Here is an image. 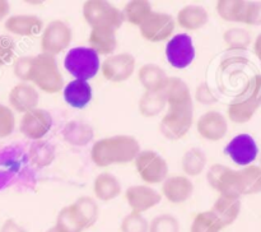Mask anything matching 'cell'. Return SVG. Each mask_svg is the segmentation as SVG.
Listing matches in <instances>:
<instances>
[{
	"label": "cell",
	"instance_id": "1",
	"mask_svg": "<svg viewBox=\"0 0 261 232\" xmlns=\"http://www.w3.org/2000/svg\"><path fill=\"white\" fill-rule=\"evenodd\" d=\"M140 143L132 135H112L97 140L91 148V158L98 167L134 162L140 152Z\"/></svg>",
	"mask_w": 261,
	"mask_h": 232
},
{
	"label": "cell",
	"instance_id": "2",
	"mask_svg": "<svg viewBox=\"0 0 261 232\" xmlns=\"http://www.w3.org/2000/svg\"><path fill=\"white\" fill-rule=\"evenodd\" d=\"M261 106V75H255L244 87L242 92L229 104L227 114L236 124H245L254 117Z\"/></svg>",
	"mask_w": 261,
	"mask_h": 232
},
{
	"label": "cell",
	"instance_id": "3",
	"mask_svg": "<svg viewBox=\"0 0 261 232\" xmlns=\"http://www.w3.org/2000/svg\"><path fill=\"white\" fill-rule=\"evenodd\" d=\"M31 83L48 94L59 93L64 88V78L55 56L42 53L33 56Z\"/></svg>",
	"mask_w": 261,
	"mask_h": 232
},
{
	"label": "cell",
	"instance_id": "4",
	"mask_svg": "<svg viewBox=\"0 0 261 232\" xmlns=\"http://www.w3.org/2000/svg\"><path fill=\"white\" fill-rule=\"evenodd\" d=\"M194 122L193 101L186 104L171 105L167 112L162 117L160 124V132L166 139L178 140L185 137L191 129Z\"/></svg>",
	"mask_w": 261,
	"mask_h": 232
},
{
	"label": "cell",
	"instance_id": "5",
	"mask_svg": "<svg viewBox=\"0 0 261 232\" xmlns=\"http://www.w3.org/2000/svg\"><path fill=\"white\" fill-rule=\"evenodd\" d=\"M83 18L91 28H111L117 31L124 24L122 10L105 0H87L82 8Z\"/></svg>",
	"mask_w": 261,
	"mask_h": 232
},
{
	"label": "cell",
	"instance_id": "6",
	"mask_svg": "<svg viewBox=\"0 0 261 232\" xmlns=\"http://www.w3.org/2000/svg\"><path fill=\"white\" fill-rule=\"evenodd\" d=\"M66 71L79 81H91L101 69L99 55L91 47L79 46L73 47L66 53L64 59Z\"/></svg>",
	"mask_w": 261,
	"mask_h": 232
},
{
	"label": "cell",
	"instance_id": "7",
	"mask_svg": "<svg viewBox=\"0 0 261 232\" xmlns=\"http://www.w3.org/2000/svg\"><path fill=\"white\" fill-rule=\"evenodd\" d=\"M27 153L19 145H7L0 149V190L9 188L27 172Z\"/></svg>",
	"mask_w": 261,
	"mask_h": 232
},
{
	"label": "cell",
	"instance_id": "8",
	"mask_svg": "<svg viewBox=\"0 0 261 232\" xmlns=\"http://www.w3.org/2000/svg\"><path fill=\"white\" fill-rule=\"evenodd\" d=\"M134 163L138 175L149 186L163 183L168 177L167 161L155 150H140Z\"/></svg>",
	"mask_w": 261,
	"mask_h": 232
},
{
	"label": "cell",
	"instance_id": "9",
	"mask_svg": "<svg viewBox=\"0 0 261 232\" xmlns=\"http://www.w3.org/2000/svg\"><path fill=\"white\" fill-rule=\"evenodd\" d=\"M206 181L212 189L218 191L219 195L234 198L242 196L239 170H233L222 163H214L206 171Z\"/></svg>",
	"mask_w": 261,
	"mask_h": 232
},
{
	"label": "cell",
	"instance_id": "10",
	"mask_svg": "<svg viewBox=\"0 0 261 232\" xmlns=\"http://www.w3.org/2000/svg\"><path fill=\"white\" fill-rule=\"evenodd\" d=\"M73 32L70 25L61 19H54L43 27L41 36L42 54L56 56L70 46Z\"/></svg>",
	"mask_w": 261,
	"mask_h": 232
},
{
	"label": "cell",
	"instance_id": "11",
	"mask_svg": "<svg viewBox=\"0 0 261 232\" xmlns=\"http://www.w3.org/2000/svg\"><path fill=\"white\" fill-rule=\"evenodd\" d=\"M176 28V20L168 13L154 12L139 25L140 35L149 42H162L170 40Z\"/></svg>",
	"mask_w": 261,
	"mask_h": 232
},
{
	"label": "cell",
	"instance_id": "12",
	"mask_svg": "<svg viewBox=\"0 0 261 232\" xmlns=\"http://www.w3.org/2000/svg\"><path fill=\"white\" fill-rule=\"evenodd\" d=\"M196 55L191 36L178 33L172 36L166 45V58L175 69H185L194 61Z\"/></svg>",
	"mask_w": 261,
	"mask_h": 232
},
{
	"label": "cell",
	"instance_id": "13",
	"mask_svg": "<svg viewBox=\"0 0 261 232\" xmlns=\"http://www.w3.org/2000/svg\"><path fill=\"white\" fill-rule=\"evenodd\" d=\"M224 153L231 158L232 162L246 167L254 165L255 160L259 157V147L252 135L241 133L229 140L224 148Z\"/></svg>",
	"mask_w": 261,
	"mask_h": 232
},
{
	"label": "cell",
	"instance_id": "14",
	"mask_svg": "<svg viewBox=\"0 0 261 232\" xmlns=\"http://www.w3.org/2000/svg\"><path fill=\"white\" fill-rule=\"evenodd\" d=\"M137 61L129 53L112 54L101 63V71L105 79L112 83L127 81L134 74Z\"/></svg>",
	"mask_w": 261,
	"mask_h": 232
},
{
	"label": "cell",
	"instance_id": "15",
	"mask_svg": "<svg viewBox=\"0 0 261 232\" xmlns=\"http://www.w3.org/2000/svg\"><path fill=\"white\" fill-rule=\"evenodd\" d=\"M54 125L53 115L47 111L37 107L35 110L23 114L19 121V130L25 138L31 140H41Z\"/></svg>",
	"mask_w": 261,
	"mask_h": 232
},
{
	"label": "cell",
	"instance_id": "16",
	"mask_svg": "<svg viewBox=\"0 0 261 232\" xmlns=\"http://www.w3.org/2000/svg\"><path fill=\"white\" fill-rule=\"evenodd\" d=\"M196 130L203 139L218 142L226 137L228 132L227 117L219 111H206L196 121Z\"/></svg>",
	"mask_w": 261,
	"mask_h": 232
},
{
	"label": "cell",
	"instance_id": "17",
	"mask_svg": "<svg viewBox=\"0 0 261 232\" xmlns=\"http://www.w3.org/2000/svg\"><path fill=\"white\" fill-rule=\"evenodd\" d=\"M125 199L132 212L143 214L148 209L158 205L162 195L149 185H133L125 191Z\"/></svg>",
	"mask_w": 261,
	"mask_h": 232
},
{
	"label": "cell",
	"instance_id": "18",
	"mask_svg": "<svg viewBox=\"0 0 261 232\" xmlns=\"http://www.w3.org/2000/svg\"><path fill=\"white\" fill-rule=\"evenodd\" d=\"M8 101L13 111L25 114L31 110L37 109L38 102H40V93L32 83L20 82L10 89Z\"/></svg>",
	"mask_w": 261,
	"mask_h": 232
},
{
	"label": "cell",
	"instance_id": "19",
	"mask_svg": "<svg viewBox=\"0 0 261 232\" xmlns=\"http://www.w3.org/2000/svg\"><path fill=\"white\" fill-rule=\"evenodd\" d=\"M194 194V184L188 176H168L162 183V195L172 204L188 201Z\"/></svg>",
	"mask_w": 261,
	"mask_h": 232
},
{
	"label": "cell",
	"instance_id": "20",
	"mask_svg": "<svg viewBox=\"0 0 261 232\" xmlns=\"http://www.w3.org/2000/svg\"><path fill=\"white\" fill-rule=\"evenodd\" d=\"M43 20L33 14L9 15L4 22V28L9 33L22 37L36 36L43 31Z\"/></svg>",
	"mask_w": 261,
	"mask_h": 232
},
{
	"label": "cell",
	"instance_id": "21",
	"mask_svg": "<svg viewBox=\"0 0 261 232\" xmlns=\"http://www.w3.org/2000/svg\"><path fill=\"white\" fill-rule=\"evenodd\" d=\"M242 203L241 198H234V196L219 195L218 199L214 201L211 211L216 214L217 218L222 223L223 227L231 226L236 222L241 213Z\"/></svg>",
	"mask_w": 261,
	"mask_h": 232
},
{
	"label": "cell",
	"instance_id": "22",
	"mask_svg": "<svg viewBox=\"0 0 261 232\" xmlns=\"http://www.w3.org/2000/svg\"><path fill=\"white\" fill-rule=\"evenodd\" d=\"M63 96L69 106L74 107V109H83L92 101L93 91H92L89 82L74 79V81L69 82L66 86H64Z\"/></svg>",
	"mask_w": 261,
	"mask_h": 232
},
{
	"label": "cell",
	"instance_id": "23",
	"mask_svg": "<svg viewBox=\"0 0 261 232\" xmlns=\"http://www.w3.org/2000/svg\"><path fill=\"white\" fill-rule=\"evenodd\" d=\"M63 138L73 147H86L93 140L94 130L92 125L82 120H71L63 127Z\"/></svg>",
	"mask_w": 261,
	"mask_h": 232
},
{
	"label": "cell",
	"instance_id": "24",
	"mask_svg": "<svg viewBox=\"0 0 261 232\" xmlns=\"http://www.w3.org/2000/svg\"><path fill=\"white\" fill-rule=\"evenodd\" d=\"M209 14L206 9L201 5H185L181 8L176 17V23L181 28L188 31H196L203 28L208 23Z\"/></svg>",
	"mask_w": 261,
	"mask_h": 232
},
{
	"label": "cell",
	"instance_id": "25",
	"mask_svg": "<svg viewBox=\"0 0 261 232\" xmlns=\"http://www.w3.org/2000/svg\"><path fill=\"white\" fill-rule=\"evenodd\" d=\"M89 47L98 55H112L117 47L116 31L111 28H91L88 37Z\"/></svg>",
	"mask_w": 261,
	"mask_h": 232
},
{
	"label": "cell",
	"instance_id": "26",
	"mask_svg": "<svg viewBox=\"0 0 261 232\" xmlns=\"http://www.w3.org/2000/svg\"><path fill=\"white\" fill-rule=\"evenodd\" d=\"M122 186L119 178L110 172L97 175L93 183V193L98 200L110 201L116 199L121 194Z\"/></svg>",
	"mask_w": 261,
	"mask_h": 232
},
{
	"label": "cell",
	"instance_id": "27",
	"mask_svg": "<svg viewBox=\"0 0 261 232\" xmlns=\"http://www.w3.org/2000/svg\"><path fill=\"white\" fill-rule=\"evenodd\" d=\"M27 157L31 165H33L35 167H47L55 161L56 148L48 140H35L28 148Z\"/></svg>",
	"mask_w": 261,
	"mask_h": 232
},
{
	"label": "cell",
	"instance_id": "28",
	"mask_svg": "<svg viewBox=\"0 0 261 232\" xmlns=\"http://www.w3.org/2000/svg\"><path fill=\"white\" fill-rule=\"evenodd\" d=\"M161 92H162L163 97L167 102V106L193 101L189 86L186 84V82H184L181 78H177V76H171V78L168 76Z\"/></svg>",
	"mask_w": 261,
	"mask_h": 232
},
{
	"label": "cell",
	"instance_id": "29",
	"mask_svg": "<svg viewBox=\"0 0 261 232\" xmlns=\"http://www.w3.org/2000/svg\"><path fill=\"white\" fill-rule=\"evenodd\" d=\"M140 84L148 92H160L167 81V74L157 64H144L138 71Z\"/></svg>",
	"mask_w": 261,
	"mask_h": 232
},
{
	"label": "cell",
	"instance_id": "30",
	"mask_svg": "<svg viewBox=\"0 0 261 232\" xmlns=\"http://www.w3.org/2000/svg\"><path fill=\"white\" fill-rule=\"evenodd\" d=\"M71 205H73L79 221L83 224L84 229L91 228V227L94 226L96 222L98 221L99 207L98 204H97L96 199H93L92 196H81V198L76 199Z\"/></svg>",
	"mask_w": 261,
	"mask_h": 232
},
{
	"label": "cell",
	"instance_id": "31",
	"mask_svg": "<svg viewBox=\"0 0 261 232\" xmlns=\"http://www.w3.org/2000/svg\"><path fill=\"white\" fill-rule=\"evenodd\" d=\"M206 167V154L200 148L193 147L184 153L181 168L188 177H195L203 173Z\"/></svg>",
	"mask_w": 261,
	"mask_h": 232
},
{
	"label": "cell",
	"instance_id": "32",
	"mask_svg": "<svg viewBox=\"0 0 261 232\" xmlns=\"http://www.w3.org/2000/svg\"><path fill=\"white\" fill-rule=\"evenodd\" d=\"M167 107V102H166L165 97H163L162 92H148L145 91L142 94L138 102V109H139L140 115L143 117H155L165 111Z\"/></svg>",
	"mask_w": 261,
	"mask_h": 232
},
{
	"label": "cell",
	"instance_id": "33",
	"mask_svg": "<svg viewBox=\"0 0 261 232\" xmlns=\"http://www.w3.org/2000/svg\"><path fill=\"white\" fill-rule=\"evenodd\" d=\"M153 12L152 4L148 0H132L125 4L122 9L125 22L139 27Z\"/></svg>",
	"mask_w": 261,
	"mask_h": 232
},
{
	"label": "cell",
	"instance_id": "34",
	"mask_svg": "<svg viewBox=\"0 0 261 232\" xmlns=\"http://www.w3.org/2000/svg\"><path fill=\"white\" fill-rule=\"evenodd\" d=\"M242 195H255L261 193V167L250 165L239 170Z\"/></svg>",
	"mask_w": 261,
	"mask_h": 232
},
{
	"label": "cell",
	"instance_id": "35",
	"mask_svg": "<svg viewBox=\"0 0 261 232\" xmlns=\"http://www.w3.org/2000/svg\"><path fill=\"white\" fill-rule=\"evenodd\" d=\"M246 5V0H219L217 3V13L227 22L242 23Z\"/></svg>",
	"mask_w": 261,
	"mask_h": 232
},
{
	"label": "cell",
	"instance_id": "36",
	"mask_svg": "<svg viewBox=\"0 0 261 232\" xmlns=\"http://www.w3.org/2000/svg\"><path fill=\"white\" fill-rule=\"evenodd\" d=\"M55 227H58L61 232H83L84 227L79 221L73 205H66L60 209L56 217Z\"/></svg>",
	"mask_w": 261,
	"mask_h": 232
},
{
	"label": "cell",
	"instance_id": "37",
	"mask_svg": "<svg viewBox=\"0 0 261 232\" xmlns=\"http://www.w3.org/2000/svg\"><path fill=\"white\" fill-rule=\"evenodd\" d=\"M224 227L212 211H204L196 214L191 223L190 232H221Z\"/></svg>",
	"mask_w": 261,
	"mask_h": 232
},
{
	"label": "cell",
	"instance_id": "38",
	"mask_svg": "<svg viewBox=\"0 0 261 232\" xmlns=\"http://www.w3.org/2000/svg\"><path fill=\"white\" fill-rule=\"evenodd\" d=\"M223 41L232 50H246L252 42L251 33L241 27H232L224 31Z\"/></svg>",
	"mask_w": 261,
	"mask_h": 232
},
{
	"label": "cell",
	"instance_id": "39",
	"mask_svg": "<svg viewBox=\"0 0 261 232\" xmlns=\"http://www.w3.org/2000/svg\"><path fill=\"white\" fill-rule=\"evenodd\" d=\"M181 224L177 217L170 213H162L155 216L149 223L148 232H180Z\"/></svg>",
	"mask_w": 261,
	"mask_h": 232
},
{
	"label": "cell",
	"instance_id": "40",
	"mask_svg": "<svg viewBox=\"0 0 261 232\" xmlns=\"http://www.w3.org/2000/svg\"><path fill=\"white\" fill-rule=\"evenodd\" d=\"M120 229L121 232H148L149 231V222L142 213L130 212L122 218Z\"/></svg>",
	"mask_w": 261,
	"mask_h": 232
},
{
	"label": "cell",
	"instance_id": "41",
	"mask_svg": "<svg viewBox=\"0 0 261 232\" xmlns=\"http://www.w3.org/2000/svg\"><path fill=\"white\" fill-rule=\"evenodd\" d=\"M33 56H19L13 63V74L15 78L24 83H31V74H32Z\"/></svg>",
	"mask_w": 261,
	"mask_h": 232
},
{
	"label": "cell",
	"instance_id": "42",
	"mask_svg": "<svg viewBox=\"0 0 261 232\" xmlns=\"http://www.w3.org/2000/svg\"><path fill=\"white\" fill-rule=\"evenodd\" d=\"M15 129V115L9 106L0 104V139L13 134Z\"/></svg>",
	"mask_w": 261,
	"mask_h": 232
},
{
	"label": "cell",
	"instance_id": "43",
	"mask_svg": "<svg viewBox=\"0 0 261 232\" xmlns=\"http://www.w3.org/2000/svg\"><path fill=\"white\" fill-rule=\"evenodd\" d=\"M15 53V42L9 36L0 35V66L7 65L13 60Z\"/></svg>",
	"mask_w": 261,
	"mask_h": 232
},
{
	"label": "cell",
	"instance_id": "44",
	"mask_svg": "<svg viewBox=\"0 0 261 232\" xmlns=\"http://www.w3.org/2000/svg\"><path fill=\"white\" fill-rule=\"evenodd\" d=\"M242 23L247 25H261V0L247 2Z\"/></svg>",
	"mask_w": 261,
	"mask_h": 232
},
{
	"label": "cell",
	"instance_id": "45",
	"mask_svg": "<svg viewBox=\"0 0 261 232\" xmlns=\"http://www.w3.org/2000/svg\"><path fill=\"white\" fill-rule=\"evenodd\" d=\"M195 99L201 105H214L217 102L216 94L206 83H200L195 89Z\"/></svg>",
	"mask_w": 261,
	"mask_h": 232
},
{
	"label": "cell",
	"instance_id": "46",
	"mask_svg": "<svg viewBox=\"0 0 261 232\" xmlns=\"http://www.w3.org/2000/svg\"><path fill=\"white\" fill-rule=\"evenodd\" d=\"M0 232H28L22 224L18 223L17 221H14L13 218L5 219L4 223L0 227Z\"/></svg>",
	"mask_w": 261,
	"mask_h": 232
},
{
	"label": "cell",
	"instance_id": "47",
	"mask_svg": "<svg viewBox=\"0 0 261 232\" xmlns=\"http://www.w3.org/2000/svg\"><path fill=\"white\" fill-rule=\"evenodd\" d=\"M10 12V4L7 0H0V22L7 19Z\"/></svg>",
	"mask_w": 261,
	"mask_h": 232
},
{
	"label": "cell",
	"instance_id": "48",
	"mask_svg": "<svg viewBox=\"0 0 261 232\" xmlns=\"http://www.w3.org/2000/svg\"><path fill=\"white\" fill-rule=\"evenodd\" d=\"M254 51L257 55V58L261 60V32L259 33V36H257L256 40H255L254 42Z\"/></svg>",
	"mask_w": 261,
	"mask_h": 232
},
{
	"label": "cell",
	"instance_id": "49",
	"mask_svg": "<svg viewBox=\"0 0 261 232\" xmlns=\"http://www.w3.org/2000/svg\"><path fill=\"white\" fill-rule=\"evenodd\" d=\"M45 232H61V231L58 228V227L53 226V227H50V228H48V229H46Z\"/></svg>",
	"mask_w": 261,
	"mask_h": 232
},
{
	"label": "cell",
	"instance_id": "50",
	"mask_svg": "<svg viewBox=\"0 0 261 232\" xmlns=\"http://www.w3.org/2000/svg\"><path fill=\"white\" fill-rule=\"evenodd\" d=\"M259 161H260V167H261V153H260V156H259Z\"/></svg>",
	"mask_w": 261,
	"mask_h": 232
},
{
	"label": "cell",
	"instance_id": "51",
	"mask_svg": "<svg viewBox=\"0 0 261 232\" xmlns=\"http://www.w3.org/2000/svg\"><path fill=\"white\" fill-rule=\"evenodd\" d=\"M260 61H261V60H260Z\"/></svg>",
	"mask_w": 261,
	"mask_h": 232
}]
</instances>
